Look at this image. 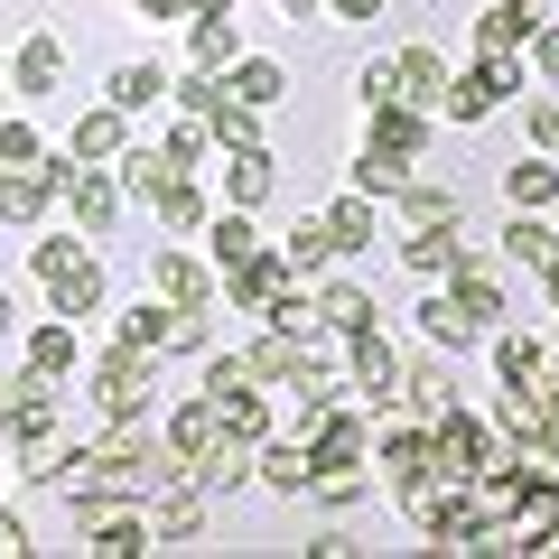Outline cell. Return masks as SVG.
<instances>
[{
	"mask_svg": "<svg viewBox=\"0 0 559 559\" xmlns=\"http://www.w3.org/2000/svg\"><path fill=\"white\" fill-rule=\"evenodd\" d=\"M10 457H20L28 485H57V476H66V439H57V429H38V439H10Z\"/></svg>",
	"mask_w": 559,
	"mask_h": 559,
	"instance_id": "41",
	"label": "cell"
},
{
	"mask_svg": "<svg viewBox=\"0 0 559 559\" xmlns=\"http://www.w3.org/2000/svg\"><path fill=\"white\" fill-rule=\"evenodd\" d=\"M345 382H355L373 411H392V392H401V355L382 345V326H355V336H345Z\"/></svg>",
	"mask_w": 559,
	"mask_h": 559,
	"instance_id": "4",
	"label": "cell"
},
{
	"mask_svg": "<svg viewBox=\"0 0 559 559\" xmlns=\"http://www.w3.org/2000/svg\"><path fill=\"white\" fill-rule=\"evenodd\" d=\"M187 20H234V0H187Z\"/></svg>",
	"mask_w": 559,
	"mask_h": 559,
	"instance_id": "50",
	"label": "cell"
},
{
	"mask_svg": "<svg viewBox=\"0 0 559 559\" xmlns=\"http://www.w3.org/2000/svg\"><path fill=\"white\" fill-rule=\"evenodd\" d=\"M0 84H10V66H0Z\"/></svg>",
	"mask_w": 559,
	"mask_h": 559,
	"instance_id": "55",
	"label": "cell"
},
{
	"mask_svg": "<svg viewBox=\"0 0 559 559\" xmlns=\"http://www.w3.org/2000/svg\"><path fill=\"white\" fill-rule=\"evenodd\" d=\"M10 94H66V47H57V28L20 38V57H10Z\"/></svg>",
	"mask_w": 559,
	"mask_h": 559,
	"instance_id": "11",
	"label": "cell"
},
{
	"mask_svg": "<svg viewBox=\"0 0 559 559\" xmlns=\"http://www.w3.org/2000/svg\"><path fill=\"white\" fill-rule=\"evenodd\" d=\"M94 308H103V271H94V252H75L57 280H47V318H75L84 326Z\"/></svg>",
	"mask_w": 559,
	"mask_h": 559,
	"instance_id": "13",
	"label": "cell"
},
{
	"mask_svg": "<svg viewBox=\"0 0 559 559\" xmlns=\"http://www.w3.org/2000/svg\"><path fill=\"white\" fill-rule=\"evenodd\" d=\"M103 103H112V112H159L168 103V66H112V75H103Z\"/></svg>",
	"mask_w": 559,
	"mask_h": 559,
	"instance_id": "20",
	"label": "cell"
},
{
	"mask_svg": "<svg viewBox=\"0 0 559 559\" xmlns=\"http://www.w3.org/2000/svg\"><path fill=\"white\" fill-rule=\"evenodd\" d=\"M485 345H495V373H503V382H532V373H550V345H540L532 326H485Z\"/></svg>",
	"mask_w": 559,
	"mask_h": 559,
	"instance_id": "24",
	"label": "cell"
},
{
	"mask_svg": "<svg viewBox=\"0 0 559 559\" xmlns=\"http://www.w3.org/2000/svg\"><path fill=\"white\" fill-rule=\"evenodd\" d=\"M215 168H224V205H242V215H252V205L280 187V168H271V150H261V140H242V150H215Z\"/></svg>",
	"mask_w": 559,
	"mask_h": 559,
	"instance_id": "8",
	"label": "cell"
},
{
	"mask_svg": "<svg viewBox=\"0 0 559 559\" xmlns=\"http://www.w3.org/2000/svg\"><path fill=\"white\" fill-rule=\"evenodd\" d=\"M532 28H540V0H495V10L476 20V47H485V57H522Z\"/></svg>",
	"mask_w": 559,
	"mask_h": 559,
	"instance_id": "14",
	"label": "cell"
},
{
	"mask_svg": "<svg viewBox=\"0 0 559 559\" xmlns=\"http://www.w3.org/2000/svg\"><path fill=\"white\" fill-rule=\"evenodd\" d=\"M550 419H559V401H550V382H503V401H495V429H503V439H532V429H550Z\"/></svg>",
	"mask_w": 559,
	"mask_h": 559,
	"instance_id": "12",
	"label": "cell"
},
{
	"mask_svg": "<svg viewBox=\"0 0 559 559\" xmlns=\"http://www.w3.org/2000/svg\"><path fill=\"white\" fill-rule=\"evenodd\" d=\"M224 94H234V103H252V112H271V103L289 94V75H280L271 57H234V66H224Z\"/></svg>",
	"mask_w": 559,
	"mask_h": 559,
	"instance_id": "28",
	"label": "cell"
},
{
	"mask_svg": "<svg viewBox=\"0 0 559 559\" xmlns=\"http://www.w3.org/2000/svg\"><path fill=\"white\" fill-rule=\"evenodd\" d=\"M234 57H242V28H234V20H187V66H205V75H224Z\"/></svg>",
	"mask_w": 559,
	"mask_h": 559,
	"instance_id": "32",
	"label": "cell"
},
{
	"mask_svg": "<svg viewBox=\"0 0 559 559\" xmlns=\"http://www.w3.org/2000/svg\"><path fill=\"white\" fill-rule=\"evenodd\" d=\"M234 485H252V448L224 439V448H205V457H197V495H234Z\"/></svg>",
	"mask_w": 559,
	"mask_h": 559,
	"instance_id": "36",
	"label": "cell"
},
{
	"mask_svg": "<svg viewBox=\"0 0 559 559\" xmlns=\"http://www.w3.org/2000/svg\"><path fill=\"white\" fill-rule=\"evenodd\" d=\"M10 318H20V308H10V280H0V336H10Z\"/></svg>",
	"mask_w": 559,
	"mask_h": 559,
	"instance_id": "53",
	"label": "cell"
},
{
	"mask_svg": "<svg viewBox=\"0 0 559 559\" xmlns=\"http://www.w3.org/2000/svg\"><path fill=\"white\" fill-rule=\"evenodd\" d=\"M47 168H57V205H66V215H75L84 234H112V215L131 205V197H121V178H112V168H84L75 150H66V159H47Z\"/></svg>",
	"mask_w": 559,
	"mask_h": 559,
	"instance_id": "2",
	"label": "cell"
},
{
	"mask_svg": "<svg viewBox=\"0 0 559 559\" xmlns=\"http://www.w3.org/2000/svg\"><path fill=\"white\" fill-rule=\"evenodd\" d=\"M280 10H289V20H326V0H280Z\"/></svg>",
	"mask_w": 559,
	"mask_h": 559,
	"instance_id": "52",
	"label": "cell"
},
{
	"mask_svg": "<svg viewBox=\"0 0 559 559\" xmlns=\"http://www.w3.org/2000/svg\"><path fill=\"white\" fill-rule=\"evenodd\" d=\"M252 476L271 485V495H308V476H318V457H308L299 439H261V448H252Z\"/></svg>",
	"mask_w": 559,
	"mask_h": 559,
	"instance_id": "22",
	"label": "cell"
},
{
	"mask_svg": "<svg viewBox=\"0 0 559 559\" xmlns=\"http://www.w3.org/2000/svg\"><path fill=\"white\" fill-rule=\"evenodd\" d=\"M140 20H187V0H140Z\"/></svg>",
	"mask_w": 559,
	"mask_h": 559,
	"instance_id": "51",
	"label": "cell"
},
{
	"mask_svg": "<svg viewBox=\"0 0 559 559\" xmlns=\"http://www.w3.org/2000/svg\"><path fill=\"white\" fill-rule=\"evenodd\" d=\"M28 364H38V373H84V336H75V318H38L28 326Z\"/></svg>",
	"mask_w": 559,
	"mask_h": 559,
	"instance_id": "23",
	"label": "cell"
},
{
	"mask_svg": "<svg viewBox=\"0 0 559 559\" xmlns=\"http://www.w3.org/2000/svg\"><path fill=\"white\" fill-rule=\"evenodd\" d=\"M205 131H215V150H242V140H261V112H252V103H234V94H215Z\"/></svg>",
	"mask_w": 559,
	"mask_h": 559,
	"instance_id": "42",
	"label": "cell"
},
{
	"mask_svg": "<svg viewBox=\"0 0 559 559\" xmlns=\"http://www.w3.org/2000/svg\"><path fill=\"white\" fill-rule=\"evenodd\" d=\"M150 299L159 308H215V271L197 252H150Z\"/></svg>",
	"mask_w": 559,
	"mask_h": 559,
	"instance_id": "7",
	"label": "cell"
},
{
	"mask_svg": "<svg viewBox=\"0 0 559 559\" xmlns=\"http://www.w3.org/2000/svg\"><path fill=\"white\" fill-rule=\"evenodd\" d=\"M364 140L419 168V159H429V112H419V103H364Z\"/></svg>",
	"mask_w": 559,
	"mask_h": 559,
	"instance_id": "6",
	"label": "cell"
},
{
	"mask_svg": "<svg viewBox=\"0 0 559 559\" xmlns=\"http://www.w3.org/2000/svg\"><path fill=\"white\" fill-rule=\"evenodd\" d=\"M326 234H336V252H373V197H336Z\"/></svg>",
	"mask_w": 559,
	"mask_h": 559,
	"instance_id": "39",
	"label": "cell"
},
{
	"mask_svg": "<svg viewBox=\"0 0 559 559\" xmlns=\"http://www.w3.org/2000/svg\"><path fill=\"white\" fill-rule=\"evenodd\" d=\"M532 140H540V150H559V94L532 103Z\"/></svg>",
	"mask_w": 559,
	"mask_h": 559,
	"instance_id": "47",
	"label": "cell"
},
{
	"mask_svg": "<svg viewBox=\"0 0 559 559\" xmlns=\"http://www.w3.org/2000/svg\"><path fill=\"white\" fill-rule=\"evenodd\" d=\"M373 10H382V0H373Z\"/></svg>",
	"mask_w": 559,
	"mask_h": 559,
	"instance_id": "58",
	"label": "cell"
},
{
	"mask_svg": "<svg viewBox=\"0 0 559 559\" xmlns=\"http://www.w3.org/2000/svg\"><path fill=\"white\" fill-rule=\"evenodd\" d=\"M84 168H112L121 150H131V112H112V103H94V112H75V140H66Z\"/></svg>",
	"mask_w": 559,
	"mask_h": 559,
	"instance_id": "10",
	"label": "cell"
},
{
	"mask_svg": "<svg viewBox=\"0 0 559 559\" xmlns=\"http://www.w3.org/2000/svg\"><path fill=\"white\" fill-rule=\"evenodd\" d=\"M150 215H159L168 234H205V224H215V197H205L197 178H178L168 197H150Z\"/></svg>",
	"mask_w": 559,
	"mask_h": 559,
	"instance_id": "30",
	"label": "cell"
},
{
	"mask_svg": "<svg viewBox=\"0 0 559 559\" xmlns=\"http://www.w3.org/2000/svg\"><path fill=\"white\" fill-rule=\"evenodd\" d=\"M47 205H57V168H0V215H10V224H38L47 215Z\"/></svg>",
	"mask_w": 559,
	"mask_h": 559,
	"instance_id": "19",
	"label": "cell"
},
{
	"mask_svg": "<svg viewBox=\"0 0 559 559\" xmlns=\"http://www.w3.org/2000/svg\"><path fill=\"white\" fill-rule=\"evenodd\" d=\"M503 205H513V215H550V205H559L550 150H540V159H503Z\"/></svg>",
	"mask_w": 559,
	"mask_h": 559,
	"instance_id": "17",
	"label": "cell"
},
{
	"mask_svg": "<svg viewBox=\"0 0 559 559\" xmlns=\"http://www.w3.org/2000/svg\"><path fill=\"white\" fill-rule=\"evenodd\" d=\"M150 382H159V355L121 336L112 355L94 364V401H103V419H140V411H150Z\"/></svg>",
	"mask_w": 559,
	"mask_h": 559,
	"instance_id": "1",
	"label": "cell"
},
{
	"mask_svg": "<svg viewBox=\"0 0 559 559\" xmlns=\"http://www.w3.org/2000/svg\"><path fill=\"white\" fill-rule=\"evenodd\" d=\"M401 103H419V112H439V94H448V57L439 47H401Z\"/></svg>",
	"mask_w": 559,
	"mask_h": 559,
	"instance_id": "26",
	"label": "cell"
},
{
	"mask_svg": "<svg viewBox=\"0 0 559 559\" xmlns=\"http://www.w3.org/2000/svg\"><path fill=\"white\" fill-rule=\"evenodd\" d=\"M419 336L439 345V355H466V345H485V326L466 318V308L448 299V289H429V299H419Z\"/></svg>",
	"mask_w": 559,
	"mask_h": 559,
	"instance_id": "21",
	"label": "cell"
},
{
	"mask_svg": "<svg viewBox=\"0 0 559 559\" xmlns=\"http://www.w3.org/2000/svg\"><path fill=\"white\" fill-rule=\"evenodd\" d=\"M280 261H289L299 280H326V261H345V252H336V234H326V215H308L299 234L280 242Z\"/></svg>",
	"mask_w": 559,
	"mask_h": 559,
	"instance_id": "34",
	"label": "cell"
},
{
	"mask_svg": "<svg viewBox=\"0 0 559 559\" xmlns=\"http://www.w3.org/2000/svg\"><path fill=\"white\" fill-rule=\"evenodd\" d=\"M308 495L345 513V503H364V495H373V476H364V466H318V476H308Z\"/></svg>",
	"mask_w": 559,
	"mask_h": 559,
	"instance_id": "43",
	"label": "cell"
},
{
	"mask_svg": "<svg viewBox=\"0 0 559 559\" xmlns=\"http://www.w3.org/2000/svg\"><path fill=\"white\" fill-rule=\"evenodd\" d=\"M38 159H47V140L28 131V121H10V112H0V168H38Z\"/></svg>",
	"mask_w": 559,
	"mask_h": 559,
	"instance_id": "44",
	"label": "cell"
},
{
	"mask_svg": "<svg viewBox=\"0 0 559 559\" xmlns=\"http://www.w3.org/2000/svg\"><path fill=\"white\" fill-rule=\"evenodd\" d=\"M401 261H411V271L429 280V289H448V280L466 271V242L448 234V224H419V234H401Z\"/></svg>",
	"mask_w": 559,
	"mask_h": 559,
	"instance_id": "9",
	"label": "cell"
},
{
	"mask_svg": "<svg viewBox=\"0 0 559 559\" xmlns=\"http://www.w3.org/2000/svg\"><path fill=\"white\" fill-rule=\"evenodd\" d=\"M215 411H224V439H242V448L271 439V401H261V382H252V392H224Z\"/></svg>",
	"mask_w": 559,
	"mask_h": 559,
	"instance_id": "37",
	"label": "cell"
},
{
	"mask_svg": "<svg viewBox=\"0 0 559 559\" xmlns=\"http://www.w3.org/2000/svg\"><path fill=\"white\" fill-rule=\"evenodd\" d=\"M392 205H401V234H419V224H448V234H457V224H466V197L439 187V178H411Z\"/></svg>",
	"mask_w": 559,
	"mask_h": 559,
	"instance_id": "15",
	"label": "cell"
},
{
	"mask_svg": "<svg viewBox=\"0 0 559 559\" xmlns=\"http://www.w3.org/2000/svg\"><path fill=\"white\" fill-rule=\"evenodd\" d=\"M20 550H28V522H20V513H0V559H20Z\"/></svg>",
	"mask_w": 559,
	"mask_h": 559,
	"instance_id": "49",
	"label": "cell"
},
{
	"mask_svg": "<svg viewBox=\"0 0 559 559\" xmlns=\"http://www.w3.org/2000/svg\"><path fill=\"white\" fill-rule=\"evenodd\" d=\"M205 242H215V271H234V261H252V252H271V242L252 234V215H242V205H224V215L205 224Z\"/></svg>",
	"mask_w": 559,
	"mask_h": 559,
	"instance_id": "35",
	"label": "cell"
},
{
	"mask_svg": "<svg viewBox=\"0 0 559 559\" xmlns=\"http://www.w3.org/2000/svg\"><path fill=\"white\" fill-rule=\"evenodd\" d=\"M448 401H457V392H448V373H439V364H401V392H392V411H411V419H439Z\"/></svg>",
	"mask_w": 559,
	"mask_h": 559,
	"instance_id": "29",
	"label": "cell"
},
{
	"mask_svg": "<svg viewBox=\"0 0 559 559\" xmlns=\"http://www.w3.org/2000/svg\"><path fill=\"white\" fill-rule=\"evenodd\" d=\"M197 392H252V364H242V355H215V345H205V382H197Z\"/></svg>",
	"mask_w": 559,
	"mask_h": 559,
	"instance_id": "45",
	"label": "cell"
},
{
	"mask_svg": "<svg viewBox=\"0 0 559 559\" xmlns=\"http://www.w3.org/2000/svg\"><path fill=\"white\" fill-rule=\"evenodd\" d=\"M308 299H318V326H326V336H355V326H373V289H364V280H318Z\"/></svg>",
	"mask_w": 559,
	"mask_h": 559,
	"instance_id": "18",
	"label": "cell"
},
{
	"mask_svg": "<svg viewBox=\"0 0 559 559\" xmlns=\"http://www.w3.org/2000/svg\"><path fill=\"white\" fill-rule=\"evenodd\" d=\"M168 439H178L187 457H205V448H224V411H215V392H187L178 411H168Z\"/></svg>",
	"mask_w": 559,
	"mask_h": 559,
	"instance_id": "25",
	"label": "cell"
},
{
	"mask_svg": "<svg viewBox=\"0 0 559 559\" xmlns=\"http://www.w3.org/2000/svg\"><path fill=\"white\" fill-rule=\"evenodd\" d=\"M503 252H513L522 271H550V261H559V224L550 215H513V224H503Z\"/></svg>",
	"mask_w": 559,
	"mask_h": 559,
	"instance_id": "31",
	"label": "cell"
},
{
	"mask_svg": "<svg viewBox=\"0 0 559 559\" xmlns=\"http://www.w3.org/2000/svg\"><path fill=\"white\" fill-rule=\"evenodd\" d=\"M540 280H550V308H559V261H550V271H540Z\"/></svg>",
	"mask_w": 559,
	"mask_h": 559,
	"instance_id": "54",
	"label": "cell"
},
{
	"mask_svg": "<svg viewBox=\"0 0 559 559\" xmlns=\"http://www.w3.org/2000/svg\"><path fill=\"white\" fill-rule=\"evenodd\" d=\"M112 178H121V197H140V205H150V197H168L178 178H197V168H187L178 150H168V140H159V150H150V140H131V150L112 159Z\"/></svg>",
	"mask_w": 559,
	"mask_h": 559,
	"instance_id": "5",
	"label": "cell"
},
{
	"mask_svg": "<svg viewBox=\"0 0 559 559\" xmlns=\"http://www.w3.org/2000/svg\"><path fill=\"white\" fill-rule=\"evenodd\" d=\"M280 289H308V280L280 261V242H271V252H252V261H234V271H215V299L234 308V318H261Z\"/></svg>",
	"mask_w": 559,
	"mask_h": 559,
	"instance_id": "3",
	"label": "cell"
},
{
	"mask_svg": "<svg viewBox=\"0 0 559 559\" xmlns=\"http://www.w3.org/2000/svg\"><path fill=\"white\" fill-rule=\"evenodd\" d=\"M205 318H215V308H159V355H205Z\"/></svg>",
	"mask_w": 559,
	"mask_h": 559,
	"instance_id": "40",
	"label": "cell"
},
{
	"mask_svg": "<svg viewBox=\"0 0 559 559\" xmlns=\"http://www.w3.org/2000/svg\"><path fill=\"white\" fill-rule=\"evenodd\" d=\"M448 299H457V308H466V318H476V326H503V280L485 271L476 252H466V271L448 280Z\"/></svg>",
	"mask_w": 559,
	"mask_h": 559,
	"instance_id": "27",
	"label": "cell"
},
{
	"mask_svg": "<svg viewBox=\"0 0 559 559\" xmlns=\"http://www.w3.org/2000/svg\"><path fill=\"white\" fill-rule=\"evenodd\" d=\"M401 187H411V159H392V150H373V140H364V159H355V197H401Z\"/></svg>",
	"mask_w": 559,
	"mask_h": 559,
	"instance_id": "38",
	"label": "cell"
},
{
	"mask_svg": "<svg viewBox=\"0 0 559 559\" xmlns=\"http://www.w3.org/2000/svg\"><path fill=\"white\" fill-rule=\"evenodd\" d=\"M550 345H559V326H550Z\"/></svg>",
	"mask_w": 559,
	"mask_h": 559,
	"instance_id": "56",
	"label": "cell"
},
{
	"mask_svg": "<svg viewBox=\"0 0 559 559\" xmlns=\"http://www.w3.org/2000/svg\"><path fill=\"white\" fill-rule=\"evenodd\" d=\"M550 224H559V205H550Z\"/></svg>",
	"mask_w": 559,
	"mask_h": 559,
	"instance_id": "57",
	"label": "cell"
},
{
	"mask_svg": "<svg viewBox=\"0 0 559 559\" xmlns=\"http://www.w3.org/2000/svg\"><path fill=\"white\" fill-rule=\"evenodd\" d=\"M355 94H364V103H401V66H392V57H373V66L355 75Z\"/></svg>",
	"mask_w": 559,
	"mask_h": 559,
	"instance_id": "46",
	"label": "cell"
},
{
	"mask_svg": "<svg viewBox=\"0 0 559 559\" xmlns=\"http://www.w3.org/2000/svg\"><path fill=\"white\" fill-rule=\"evenodd\" d=\"M532 66H540L550 84H559V28H532Z\"/></svg>",
	"mask_w": 559,
	"mask_h": 559,
	"instance_id": "48",
	"label": "cell"
},
{
	"mask_svg": "<svg viewBox=\"0 0 559 559\" xmlns=\"http://www.w3.org/2000/svg\"><path fill=\"white\" fill-rule=\"evenodd\" d=\"M140 522H150V550H159V540H197V532H205V495H197V485L150 495V503H140Z\"/></svg>",
	"mask_w": 559,
	"mask_h": 559,
	"instance_id": "16",
	"label": "cell"
},
{
	"mask_svg": "<svg viewBox=\"0 0 559 559\" xmlns=\"http://www.w3.org/2000/svg\"><path fill=\"white\" fill-rule=\"evenodd\" d=\"M495 103H503V84L485 75V66H466V75H448L439 112H448V121H485V112H495Z\"/></svg>",
	"mask_w": 559,
	"mask_h": 559,
	"instance_id": "33",
	"label": "cell"
}]
</instances>
